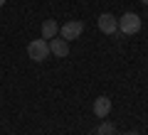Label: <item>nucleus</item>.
I'll use <instances>...</instances> for the list:
<instances>
[{
    "label": "nucleus",
    "mask_w": 148,
    "mask_h": 135,
    "mask_svg": "<svg viewBox=\"0 0 148 135\" xmlns=\"http://www.w3.org/2000/svg\"><path fill=\"white\" fill-rule=\"evenodd\" d=\"M143 27V20L136 12H123V17H119V32L121 35H138Z\"/></svg>",
    "instance_id": "nucleus-1"
},
{
    "label": "nucleus",
    "mask_w": 148,
    "mask_h": 135,
    "mask_svg": "<svg viewBox=\"0 0 148 135\" xmlns=\"http://www.w3.org/2000/svg\"><path fill=\"white\" fill-rule=\"evenodd\" d=\"M27 57H30L32 62H45V59L49 57L47 39H32L30 44H27Z\"/></svg>",
    "instance_id": "nucleus-2"
},
{
    "label": "nucleus",
    "mask_w": 148,
    "mask_h": 135,
    "mask_svg": "<svg viewBox=\"0 0 148 135\" xmlns=\"http://www.w3.org/2000/svg\"><path fill=\"white\" fill-rule=\"evenodd\" d=\"M82 32H84V22H79V20H69V22H64V25L59 27V37H62L64 42L77 39Z\"/></svg>",
    "instance_id": "nucleus-3"
},
{
    "label": "nucleus",
    "mask_w": 148,
    "mask_h": 135,
    "mask_svg": "<svg viewBox=\"0 0 148 135\" xmlns=\"http://www.w3.org/2000/svg\"><path fill=\"white\" fill-rule=\"evenodd\" d=\"M96 25H99V30L104 32V35H116L119 32V17H114L111 12H101L99 20H96Z\"/></svg>",
    "instance_id": "nucleus-4"
},
{
    "label": "nucleus",
    "mask_w": 148,
    "mask_h": 135,
    "mask_svg": "<svg viewBox=\"0 0 148 135\" xmlns=\"http://www.w3.org/2000/svg\"><path fill=\"white\" fill-rule=\"evenodd\" d=\"M47 44H49V54H54L59 59H64L69 54V42H64L62 37H52V39H47Z\"/></svg>",
    "instance_id": "nucleus-5"
},
{
    "label": "nucleus",
    "mask_w": 148,
    "mask_h": 135,
    "mask_svg": "<svg viewBox=\"0 0 148 135\" xmlns=\"http://www.w3.org/2000/svg\"><path fill=\"white\" fill-rule=\"evenodd\" d=\"M109 113H111V98L109 96H99L94 101V115L96 118H106Z\"/></svg>",
    "instance_id": "nucleus-6"
},
{
    "label": "nucleus",
    "mask_w": 148,
    "mask_h": 135,
    "mask_svg": "<svg viewBox=\"0 0 148 135\" xmlns=\"http://www.w3.org/2000/svg\"><path fill=\"white\" fill-rule=\"evenodd\" d=\"M59 35V25L54 20H45L42 22V39H52Z\"/></svg>",
    "instance_id": "nucleus-7"
},
{
    "label": "nucleus",
    "mask_w": 148,
    "mask_h": 135,
    "mask_svg": "<svg viewBox=\"0 0 148 135\" xmlns=\"http://www.w3.org/2000/svg\"><path fill=\"white\" fill-rule=\"evenodd\" d=\"M99 133H104V135H114V133H116V128H114V123H106V120H104V123L99 125Z\"/></svg>",
    "instance_id": "nucleus-8"
},
{
    "label": "nucleus",
    "mask_w": 148,
    "mask_h": 135,
    "mask_svg": "<svg viewBox=\"0 0 148 135\" xmlns=\"http://www.w3.org/2000/svg\"><path fill=\"white\" fill-rule=\"evenodd\" d=\"M3 5H5V0H0V7H3Z\"/></svg>",
    "instance_id": "nucleus-9"
},
{
    "label": "nucleus",
    "mask_w": 148,
    "mask_h": 135,
    "mask_svg": "<svg viewBox=\"0 0 148 135\" xmlns=\"http://www.w3.org/2000/svg\"><path fill=\"white\" fill-rule=\"evenodd\" d=\"M141 3H143V5H148V0H141Z\"/></svg>",
    "instance_id": "nucleus-10"
},
{
    "label": "nucleus",
    "mask_w": 148,
    "mask_h": 135,
    "mask_svg": "<svg viewBox=\"0 0 148 135\" xmlns=\"http://www.w3.org/2000/svg\"><path fill=\"white\" fill-rule=\"evenodd\" d=\"M126 135H138V133H126Z\"/></svg>",
    "instance_id": "nucleus-11"
},
{
    "label": "nucleus",
    "mask_w": 148,
    "mask_h": 135,
    "mask_svg": "<svg viewBox=\"0 0 148 135\" xmlns=\"http://www.w3.org/2000/svg\"><path fill=\"white\" fill-rule=\"evenodd\" d=\"M99 135H104V133H99Z\"/></svg>",
    "instance_id": "nucleus-12"
}]
</instances>
